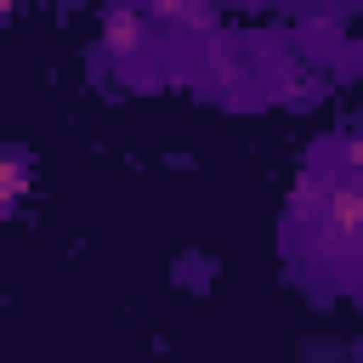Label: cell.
Masks as SVG:
<instances>
[{
    "mask_svg": "<svg viewBox=\"0 0 363 363\" xmlns=\"http://www.w3.org/2000/svg\"><path fill=\"white\" fill-rule=\"evenodd\" d=\"M295 216H306V233L335 261H363V170H312L301 187Z\"/></svg>",
    "mask_w": 363,
    "mask_h": 363,
    "instance_id": "cell-1",
    "label": "cell"
},
{
    "mask_svg": "<svg viewBox=\"0 0 363 363\" xmlns=\"http://www.w3.org/2000/svg\"><path fill=\"white\" fill-rule=\"evenodd\" d=\"M23 193H28V159H23L17 147H6V142H0V216H6Z\"/></svg>",
    "mask_w": 363,
    "mask_h": 363,
    "instance_id": "cell-2",
    "label": "cell"
},
{
    "mask_svg": "<svg viewBox=\"0 0 363 363\" xmlns=\"http://www.w3.org/2000/svg\"><path fill=\"white\" fill-rule=\"evenodd\" d=\"M0 17H6V6H0Z\"/></svg>",
    "mask_w": 363,
    "mask_h": 363,
    "instance_id": "cell-3",
    "label": "cell"
}]
</instances>
